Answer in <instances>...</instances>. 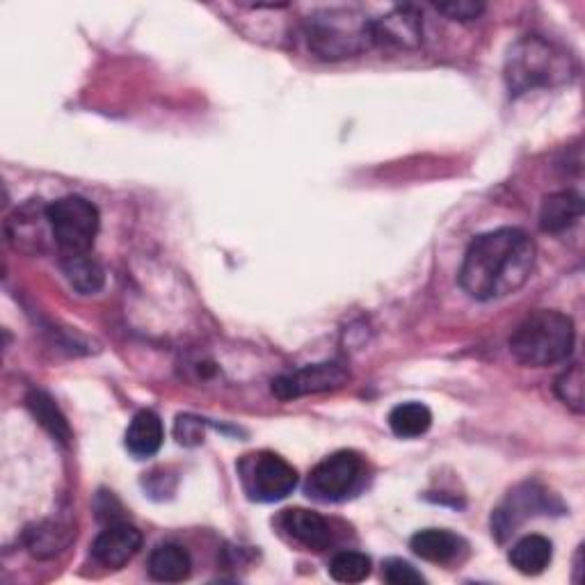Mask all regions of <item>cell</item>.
I'll list each match as a JSON object with an SVG mask.
<instances>
[{"label": "cell", "mask_w": 585, "mask_h": 585, "mask_svg": "<svg viewBox=\"0 0 585 585\" xmlns=\"http://www.w3.org/2000/svg\"><path fill=\"white\" fill-rule=\"evenodd\" d=\"M535 265V242L522 229H494L466 247L460 286L469 298L489 302L520 290Z\"/></svg>", "instance_id": "cell-1"}, {"label": "cell", "mask_w": 585, "mask_h": 585, "mask_svg": "<svg viewBox=\"0 0 585 585\" xmlns=\"http://www.w3.org/2000/svg\"><path fill=\"white\" fill-rule=\"evenodd\" d=\"M576 341L574 321L553 309H539L524 319L510 336V352L516 362L533 369L565 362Z\"/></svg>", "instance_id": "cell-2"}, {"label": "cell", "mask_w": 585, "mask_h": 585, "mask_svg": "<svg viewBox=\"0 0 585 585\" xmlns=\"http://www.w3.org/2000/svg\"><path fill=\"white\" fill-rule=\"evenodd\" d=\"M574 74L572 58L545 37H522L506 58V83L512 95H524L537 87H553Z\"/></svg>", "instance_id": "cell-3"}, {"label": "cell", "mask_w": 585, "mask_h": 585, "mask_svg": "<svg viewBox=\"0 0 585 585\" xmlns=\"http://www.w3.org/2000/svg\"><path fill=\"white\" fill-rule=\"evenodd\" d=\"M309 49L323 60H346L369 51L373 43V18L352 10H329L309 18Z\"/></svg>", "instance_id": "cell-4"}, {"label": "cell", "mask_w": 585, "mask_h": 585, "mask_svg": "<svg viewBox=\"0 0 585 585\" xmlns=\"http://www.w3.org/2000/svg\"><path fill=\"white\" fill-rule=\"evenodd\" d=\"M47 222L64 254H87L97 240L101 217L99 209L85 197L70 195L47 207Z\"/></svg>", "instance_id": "cell-5"}, {"label": "cell", "mask_w": 585, "mask_h": 585, "mask_svg": "<svg viewBox=\"0 0 585 585\" xmlns=\"http://www.w3.org/2000/svg\"><path fill=\"white\" fill-rule=\"evenodd\" d=\"M240 485L250 501L273 503L286 499L298 485V471L273 451L245 456L238 462Z\"/></svg>", "instance_id": "cell-6"}, {"label": "cell", "mask_w": 585, "mask_h": 585, "mask_svg": "<svg viewBox=\"0 0 585 585\" xmlns=\"http://www.w3.org/2000/svg\"><path fill=\"white\" fill-rule=\"evenodd\" d=\"M364 460L354 451H339L311 469L307 481V494L323 503H339L362 487Z\"/></svg>", "instance_id": "cell-7"}, {"label": "cell", "mask_w": 585, "mask_h": 585, "mask_svg": "<svg viewBox=\"0 0 585 585\" xmlns=\"http://www.w3.org/2000/svg\"><path fill=\"white\" fill-rule=\"evenodd\" d=\"M350 373L336 362L311 364L300 371H292L273 379V394L279 400H296L309 394L336 391L348 385Z\"/></svg>", "instance_id": "cell-8"}, {"label": "cell", "mask_w": 585, "mask_h": 585, "mask_svg": "<svg viewBox=\"0 0 585 585\" xmlns=\"http://www.w3.org/2000/svg\"><path fill=\"white\" fill-rule=\"evenodd\" d=\"M373 43L394 49H419L423 43L421 12L414 5H400L385 16L373 18Z\"/></svg>", "instance_id": "cell-9"}, {"label": "cell", "mask_w": 585, "mask_h": 585, "mask_svg": "<svg viewBox=\"0 0 585 585\" xmlns=\"http://www.w3.org/2000/svg\"><path fill=\"white\" fill-rule=\"evenodd\" d=\"M142 547V533L133 524H110L99 533L92 545V556L99 565L108 570H120L135 558Z\"/></svg>", "instance_id": "cell-10"}, {"label": "cell", "mask_w": 585, "mask_h": 585, "mask_svg": "<svg viewBox=\"0 0 585 585\" xmlns=\"http://www.w3.org/2000/svg\"><path fill=\"white\" fill-rule=\"evenodd\" d=\"M279 526L288 537L296 539L302 547L323 551L332 545V526L319 512L307 508H288L279 514Z\"/></svg>", "instance_id": "cell-11"}, {"label": "cell", "mask_w": 585, "mask_h": 585, "mask_svg": "<svg viewBox=\"0 0 585 585\" xmlns=\"http://www.w3.org/2000/svg\"><path fill=\"white\" fill-rule=\"evenodd\" d=\"M410 549L421 560L437 562V565H451L466 551V543L460 535L446 528H425L412 535Z\"/></svg>", "instance_id": "cell-12"}, {"label": "cell", "mask_w": 585, "mask_h": 585, "mask_svg": "<svg viewBox=\"0 0 585 585\" xmlns=\"http://www.w3.org/2000/svg\"><path fill=\"white\" fill-rule=\"evenodd\" d=\"M163 439H165V431H163V421L159 414L151 410H142L133 416L126 431V448L130 456H135L138 460L153 458L161 451Z\"/></svg>", "instance_id": "cell-13"}, {"label": "cell", "mask_w": 585, "mask_h": 585, "mask_svg": "<svg viewBox=\"0 0 585 585\" xmlns=\"http://www.w3.org/2000/svg\"><path fill=\"white\" fill-rule=\"evenodd\" d=\"M581 215H583V199L576 192L572 190L553 192L545 197L543 209H539V227L549 234L568 232L581 220Z\"/></svg>", "instance_id": "cell-14"}, {"label": "cell", "mask_w": 585, "mask_h": 585, "mask_svg": "<svg viewBox=\"0 0 585 585\" xmlns=\"http://www.w3.org/2000/svg\"><path fill=\"white\" fill-rule=\"evenodd\" d=\"M192 572V558L182 545H159L149 556V574L161 583H182Z\"/></svg>", "instance_id": "cell-15"}, {"label": "cell", "mask_w": 585, "mask_h": 585, "mask_svg": "<svg viewBox=\"0 0 585 585\" xmlns=\"http://www.w3.org/2000/svg\"><path fill=\"white\" fill-rule=\"evenodd\" d=\"M512 568L524 576L543 574L553 558V545L545 535H526L510 549Z\"/></svg>", "instance_id": "cell-16"}, {"label": "cell", "mask_w": 585, "mask_h": 585, "mask_svg": "<svg viewBox=\"0 0 585 585\" xmlns=\"http://www.w3.org/2000/svg\"><path fill=\"white\" fill-rule=\"evenodd\" d=\"M74 531L60 522H39L26 528V547L37 558H53L70 547Z\"/></svg>", "instance_id": "cell-17"}, {"label": "cell", "mask_w": 585, "mask_h": 585, "mask_svg": "<svg viewBox=\"0 0 585 585\" xmlns=\"http://www.w3.org/2000/svg\"><path fill=\"white\" fill-rule=\"evenodd\" d=\"M62 270L70 284L83 292V296H92L99 292L105 282V273L97 259L87 254H64L62 257Z\"/></svg>", "instance_id": "cell-18"}, {"label": "cell", "mask_w": 585, "mask_h": 585, "mask_svg": "<svg viewBox=\"0 0 585 585\" xmlns=\"http://www.w3.org/2000/svg\"><path fill=\"white\" fill-rule=\"evenodd\" d=\"M433 425V412L423 402H400L389 412V427L400 439H414L425 435Z\"/></svg>", "instance_id": "cell-19"}, {"label": "cell", "mask_w": 585, "mask_h": 585, "mask_svg": "<svg viewBox=\"0 0 585 585\" xmlns=\"http://www.w3.org/2000/svg\"><path fill=\"white\" fill-rule=\"evenodd\" d=\"M28 408L35 414V419L43 427H47V431L55 439H60L62 444H66L72 439V427H70V423H66L64 414L58 410V404H55V400L51 396H47L43 391H33L28 396Z\"/></svg>", "instance_id": "cell-20"}, {"label": "cell", "mask_w": 585, "mask_h": 585, "mask_svg": "<svg viewBox=\"0 0 585 585\" xmlns=\"http://www.w3.org/2000/svg\"><path fill=\"white\" fill-rule=\"evenodd\" d=\"M371 574V558L359 551H341L329 562V576L339 583H362Z\"/></svg>", "instance_id": "cell-21"}, {"label": "cell", "mask_w": 585, "mask_h": 585, "mask_svg": "<svg viewBox=\"0 0 585 585\" xmlns=\"http://www.w3.org/2000/svg\"><path fill=\"white\" fill-rule=\"evenodd\" d=\"M583 369L581 364H574L572 369H568L556 379V394L558 398L568 404L570 410H574L576 414L583 412L585 408V396H583Z\"/></svg>", "instance_id": "cell-22"}, {"label": "cell", "mask_w": 585, "mask_h": 585, "mask_svg": "<svg viewBox=\"0 0 585 585\" xmlns=\"http://www.w3.org/2000/svg\"><path fill=\"white\" fill-rule=\"evenodd\" d=\"M382 574H385V581L391 585H408V583H425V576L421 572H416L408 560L402 558H389L385 560V565H382Z\"/></svg>", "instance_id": "cell-23"}, {"label": "cell", "mask_w": 585, "mask_h": 585, "mask_svg": "<svg viewBox=\"0 0 585 585\" xmlns=\"http://www.w3.org/2000/svg\"><path fill=\"white\" fill-rule=\"evenodd\" d=\"M174 437L182 446H199L204 441V421L192 414H182L174 423Z\"/></svg>", "instance_id": "cell-24"}, {"label": "cell", "mask_w": 585, "mask_h": 585, "mask_svg": "<svg viewBox=\"0 0 585 585\" xmlns=\"http://www.w3.org/2000/svg\"><path fill=\"white\" fill-rule=\"evenodd\" d=\"M435 10L453 21H474L485 12V5L474 0H453V3H437Z\"/></svg>", "instance_id": "cell-25"}]
</instances>
